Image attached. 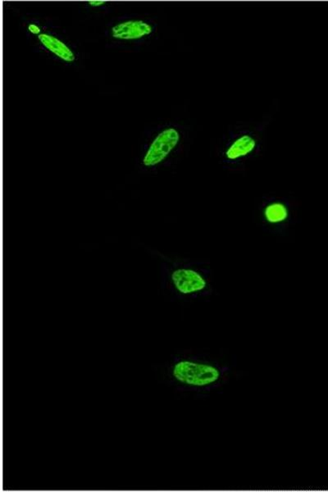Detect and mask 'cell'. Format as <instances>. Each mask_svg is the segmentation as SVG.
I'll list each match as a JSON object with an SVG mask.
<instances>
[{
  "label": "cell",
  "instance_id": "obj_5",
  "mask_svg": "<svg viewBox=\"0 0 328 492\" xmlns=\"http://www.w3.org/2000/svg\"><path fill=\"white\" fill-rule=\"evenodd\" d=\"M257 142L254 138L249 135L241 136L233 141V143L226 151V157L229 161H236L240 158L247 156L256 149Z\"/></svg>",
  "mask_w": 328,
  "mask_h": 492
},
{
  "label": "cell",
  "instance_id": "obj_8",
  "mask_svg": "<svg viewBox=\"0 0 328 492\" xmlns=\"http://www.w3.org/2000/svg\"><path fill=\"white\" fill-rule=\"evenodd\" d=\"M28 30L30 32L34 34H38L41 32V29L39 28L37 25L34 24L29 25Z\"/></svg>",
  "mask_w": 328,
  "mask_h": 492
},
{
  "label": "cell",
  "instance_id": "obj_4",
  "mask_svg": "<svg viewBox=\"0 0 328 492\" xmlns=\"http://www.w3.org/2000/svg\"><path fill=\"white\" fill-rule=\"evenodd\" d=\"M152 32V28L143 21H130L116 25L112 29L113 37L121 40H135Z\"/></svg>",
  "mask_w": 328,
  "mask_h": 492
},
{
  "label": "cell",
  "instance_id": "obj_9",
  "mask_svg": "<svg viewBox=\"0 0 328 492\" xmlns=\"http://www.w3.org/2000/svg\"><path fill=\"white\" fill-rule=\"evenodd\" d=\"M105 1H101V0H92V1H89L90 6L94 7L103 6V4H105Z\"/></svg>",
  "mask_w": 328,
  "mask_h": 492
},
{
  "label": "cell",
  "instance_id": "obj_2",
  "mask_svg": "<svg viewBox=\"0 0 328 492\" xmlns=\"http://www.w3.org/2000/svg\"><path fill=\"white\" fill-rule=\"evenodd\" d=\"M180 140L179 132L174 128H168L162 132L151 145L144 158L145 166H154L167 157Z\"/></svg>",
  "mask_w": 328,
  "mask_h": 492
},
{
  "label": "cell",
  "instance_id": "obj_7",
  "mask_svg": "<svg viewBox=\"0 0 328 492\" xmlns=\"http://www.w3.org/2000/svg\"><path fill=\"white\" fill-rule=\"evenodd\" d=\"M263 215L267 223L278 224L286 221L289 217V212L287 206L283 203L274 202L265 207Z\"/></svg>",
  "mask_w": 328,
  "mask_h": 492
},
{
  "label": "cell",
  "instance_id": "obj_6",
  "mask_svg": "<svg viewBox=\"0 0 328 492\" xmlns=\"http://www.w3.org/2000/svg\"><path fill=\"white\" fill-rule=\"evenodd\" d=\"M39 40L42 43V45L46 47L52 53H54L59 58L62 59L64 61L72 63L75 60V55L68 47L64 44L59 39L50 34H39Z\"/></svg>",
  "mask_w": 328,
  "mask_h": 492
},
{
  "label": "cell",
  "instance_id": "obj_1",
  "mask_svg": "<svg viewBox=\"0 0 328 492\" xmlns=\"http://www.w3.org/2000/svg\"><path fill=\"white\" fill-rule=\"evenodd\" d=\"M172 375L181 383L192 387H208L218 381L221 373L217 367L205 362L180 361L176 364Z\"/></svg>",
  "mask_w": 328,
  "mask_h": 492
},
{
  "label": "cell",
  "instance_id": "obj_3",
  "mask_svg": "<svg viewBox=\"0 0 328 492\" xmlns=\"http://www.w3.org/2000/svg\"><path fill=\"white\" fill-rule=\"evenodd\" d=\"M174 286L181 294H192L205 290L206 280L197 271L181 269L176 270L172 275Z\"/></svg>",
  "mask_w": 328,
  "mask_h": 492
}]
</instances>
